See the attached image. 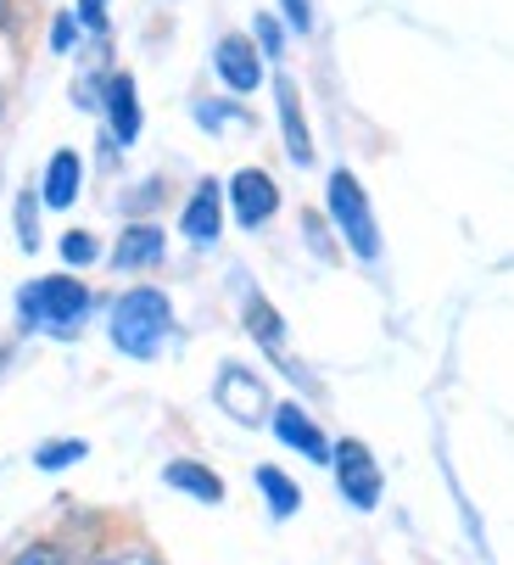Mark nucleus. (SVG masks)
<instances>
[{
  "label": "nucleus",
  "instance_id": "423d86ee",
  "mask_svg": "<svg viewBox=\"0 0 514 565\" xmlns=\"http://www.w3.org/2000/svg\"><path fill=\"white\" fill-rule=\"evenodd\" d=\"M213 67H218L224 85H229V90H240V96L264 85V56H257V45H251L246 34H224V40H218Z\"/></svg>",
  "mask_w": 514,
  "mask_h": 565
},
{
  "label": "nucleus",
  "instance_id": "6e6552de",
  "mask_svg": "<svg viewBox=\"0 0 514 565\" xmlns=\"http://www.w3.org/2000/svg\"><path fill=\"white\" fill-rule=\"evenodd\" d=\"M275 102H280V129H286L291 163H313V135H308V118H302V96H297V85L286 73L275 78Z\"/></svg>",
  "mask_w": 514,
  "mask_h": 565
},
{
  "label": "nucleus",
  "instance_id": "4468645a",
  "mask_svg": "<svg viewBox=\"0 0 514 565\" xmlns=\"http://www.w3.org/2000/svg\"><path fill=\"white\" fill-rule=\"evenodd\" d=\"M218 403H224V409H235L240 420H251L257 409H264V392H257V381L246 375V370H224V381H218Z\"/></svg>",
  "mask_w": 514,
  "mask_h": 565
},
{
  "label": "nucleus",
  "instance_id": "ddd939ff",
  "mask_svg": "<svg viewBox=\"0 0 514 565\" xmlns=\"http://www.w3.org/2000/svg\"><path fill=\"white\" fill-rule=\"evenodd\" d=\"M162 476H168V488H180V493H196L202 504H218V499H224V481H218L213 470H202L196 459H174V465H168Z\"/></svg>",
  "mask_w": 514,
  "mask_h": 565
},
{
  "label": "nucleus",
  "instance_id": "6ab92c4d",
  "mask_svg": "<svg viewBox=\"0 0 514 565\" xmlns=\"http://www.w3.org/2000/svg\"><path fill=\"white\" fill-rule=\"evenodd\" d=\"M12 565H67V554H62L56 543H29V548L12 559Z\"/></svg>",
  "mask_w": 514,
  "mask_h": 565
},
{
  "label": "nucleus",
  "instance_id": "9b49d317",
  "mask_svg": "<svg viewBox=\"0 0 514 565\" xmlns=\"http://www.w3.org/2000/svg\"><path fill=\"white\" fill-rule=\"evenodd\" d=\"M107 113H113V135L129 146L140 135V96H135V78L129 73H113L107 78Z\"/></svg>",
  "mask_w": 514,
  "mask_h": 565
},
{
  "label": "nucleus",
  "instance_id": "1a4fd4ad",
  "mask_svg": "<svg viewBox=\"0 0 514 565\" xmlns=\"http://www.w3.org/2000/svg\"><path fill=\"white\" fill-rule=\"evenodd\" d=\"M275 437H280L286 448H297V454H308V459L330 465V443H324V431L297 409V403H280V409H275Z\"/></svg>",
  "mask_w": 514,
  "mask_h": 565
},
{
  "label": "nucleus",
  "instance_id": "dca6fc26",
  "mask_svg": "<svg viewBox=\"0 0 514 565\" xmlns=\"http://www.w3.org/2000/svg\"><path fill=\"white\" fill-rule=\"evenodd\" d=\"M246 319H251V337H257V342H264V348H280V331H286V326H280V313H275L264 297H251Z\"/></svg>",
  "mask_w": 514,
  "mask_h": 565
},
{
  "label": "nucleus",
  "instance_id": "b1692460",
  "mask_svg": "<svg viewBox=\"0 0 514 565\" xmlns=\"http://www.w3.org/2000/svg\"><path fill=\"white\" fill-rule=\"evenodd\" d=\"M73 34H78V23H73V18H56V29H51V45H56V51H67V45H73Z\"/></svg>",
  "mask_w": 514,
  "mask_h": 565
},
{
  "label": "nucleus",
  "instance_id": "9d476101",
  "mask_svg": "<svg viewBox=\"0 0 514 565\" xmlns=\"http://www.w3.org/2000/svg\"><path fill=\"white\" fill-rule=\"evenodd\" d=\"M78 180H84V163L78 151H56L45 163V185H40V202L45 207H73L78 202Z\"/></svg>",
  "mask_w": 514,
  "mask_h": 565
},
{
  "label": "nucleus",
  "instance_id": "f257e3e1",
  "mask_svg": "<svg viewBox=\"0 0 514 565\" xmlns=\"http://www.w3.org/2000/svg\"><path fill=\"white\" fill-rule=\"evenodd\" d=\"M168 331H174V313H168V297H162V291L135 286V291L118 297V308H113V342H118L129 359H151Z\"/></svg>",
  "mask_w": 514,
  "mask_h": 565
},
{
  "label": "nucleus",
  "instance_id": "4be33fe9",
  "mask_svg": "<svg viewBox=\"0 0 514 565\" xmlns=\"http://www.w3.org/2000/svg\"><path fill=\"white\" fill-rule=\"evenodd\" d=\"M257 45H264L269 56H280V23L264 12V18H257Z\"/></svg>",
  "mask_w": 514,
  "mask_h": 565
},
{
  "label": "nucleus",
  "instance_id": "f8f14e48",
  "mask_svg": "<svg viewBox=\"0 0 514 565\" xmlns=\"http://www.w3.org/2000/svg\"><path fill=\"white\" fill-rule=\"evenodd\" d=\"M118 269H151L162 264V230L157 224H129L124 241H118V253H113Z\"/></svg>",
  "mask_w": 514,
  "mask_h": 565
},
{
  "label": "nucleus",
  "instance_id": "a211bd4d",
  "mask_svg": "<svg viewBox=\"0 0 514 565\" xmlns=\"http://www.w3.org/2000/svg\"><path fill=\"white\" fill-rule=\"evenodd\" d=\"M34 459H40V470H62V465L84 459V443H78V437H73V443H45Z\"/></svg>",
  "mask_w": 514,
  "mask_h": 565
},
{
  "label": "nucleus",
  "instance_id": "39448f33",
  "mask_svg": "<svg viewBox=\"0 0 514 565\" xmlns=\"http://www.w3.org/2000/svg\"><path fill=\"white\" fill-rule=\"evenodd\" d=\"M229 207H235V218H240L246 230H257V224L275 218L280 191H275V180H269L264 169H240V174L229 180Z\"/></svg>",
  "mask_w": 514,
  "mask_h": 565
},
{
  "label": "nucleus",
  "instance_id": "393cba45",
  "mask_svg": "<svg viewBox=\"0 0 514 565\" xmlns=\"http://www.w3.org/2000/svg\"><path fill=\"white\" fill-rule=\"evenodd\" d=\"M12 23V0H0V29H7Z\"/></svg>",
  "mask_w": 514,
  "mask_h": 565
},
{
  "label": "nucleus",
  "instance_id": "f03ea898",
  "mask_svg": "<svg viewBox=\"0 0 514 565\" xmlns=\"http://www.w3.org/2000/svg\"><path fill=\"white\" fill-rule=\"evenodd\" d=\"M84 313H90V286H78L73 275H45L23 291V326H51L67 337Z\"/></svg>",
  "mask_w": 514,
  "mask_h": 565
},
{
  "label": "nucleus",
  "instance_id": "f3484780",
  "mask_svg": "<svg viewBox=\"0 0 514 565\" xmlns=\"http://www.w3.org/2000/svg\"><path fill=\"white\" fill-rule=\"evenodd\" d=\"M62 258H67V264H96V258H101L96 235H90V230H67V235H62Z\"/></svg>",
  "mask_w": 514,
  "mask_h": 565
},
{
  "label": "nucleus",
  "instance_id": "20e7f679",
  "mask_svg": "<svg viewBox=\"0 0 514 565\" xmlns=\"http://www.w3.org/2000/svg\"><path fill=\"white\" fill-rule=\"evenodd\" d=\"M330 465H335V481H341V493H347L353 510H375L381 504V470H375V459H370V448L358 437L335 443Z\"/></svg>",
  "mask_w": 514,
  "mask_h": 565
},
{
  "label": "nucleus",
  "instance_id": "0eeeda50",
  "mask_svg": "<svg viewBox=\"0 0 514 565\" xmlns=\"http://www.w3.org/2000/svg\"><path fill=\"white\" fill-rule=\"evenodd\" d=\"M180 230L196 241V247H213V241H218V230H224V196H218L213 180L196 185V196H191L185 213H180Z\"/></svg>",
  "mask_w": 514,
  "mask_h": 565
},
{
  "label": "nucleus",
  "instance_id": "7ed1b4c3",
  "mask_svg": "<svg viewBox=\"0 0 514 565\" xmlns=\"http://www.w3.org/2000/svg\"><path fill=\"white\" fill-rule=\"evenodd\" d=\"M324 196H330V218L341 224V235H347V247H353L364 264L381 258V230H375V213H370V196H364L358 174L335 169L330 185H324Z\"/></svg>",
  "mask_w": 514,
  "mask_h": 565
},
{
  "label": "nucleus",
  "instance_id": "2eb2a0df",
  "mask_svg": "<svg viewBox=\"0 0 514 565\" xmlns=\"http://www.w3.org/2000/svg\"><path fill=\"white\" fill-rule=\"evenodd\" d=\"M257 488L269 493V504H275V515H297V504H302V493H297V481L291 476H280L275 465H264L257 470Z\"/></svg>",
  "mask_w": 514,
  "mask_h": 565
},
{
  "label": "nucleus",
  "instance_id": "5701e85b",
  "mask_svg": "<svg viewBox=\"0 0 514 565\" xmlns=\"http://www.w3.org/2000/svg\"><path fill=\"white\" fill-rule=\"evenodd\" d=\"M280 7H286V18H291V29H297V34H308V29H313V7H308V0H280Z\"/></svg>",
  "mask_w": 514,
  "mask_h": 565
},
{
  "label": "nucleus",
  "instance_id": "412c9836",
  "mask_svg": "<svg viewBox=\"0 0 514 565\" xmlns=\"http://www.w3.org/2000/svg\"><path fill=\"white\" fill-rule=\"evenodd\" d=\"M84 29H107V0H78V12H73Z\"/></svg>",
  "mask_w": 514,
  "mask_h": 565
},
{
  "label": "nucleus",
  "instance_id": "aec40b11",
  "mask_svg": "<svg viewBox=\"0 0 514 565\" xmlns=\"http://www.w3.org/2000/svg\"><path fill=\"white\" fill-rule=\"evenodd\" d=\"M18 230H23V247L34 253V247H40V230H34V196H23V202H18Z\"/></svg>",
  "mask_w": 514,
  "mask_h": 565
}]
</instances>
